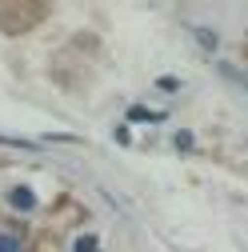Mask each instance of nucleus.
Wrapping results in <instances>:
<instances>
[{"instance_id": "f257e3e1", "label": "nucleus", "mask_w": 248, "mask_h": 252, "mask_svg": "<svg viewBox=\"0 0 248 252\" xmlns=\"http://www.w3.org/2000/svg\"><path fill=\"white\" fill-rule=\"evenodd\" d=\"M8 204L20 208V212H32V208H36V192H32V188H12V192H8Z\"/></svg>"}, {"instance_id": "f03ea898", "label": "nucleus", "mask_w": 248, "mask_h": 252, "mask_svg": "<svg viewBox=\"0 0 248 252\" xmlns=\"http://www.w3.org/2000/svg\"><path fill=\"white\" fill-rule=\"evenodd\" d=\"M0 252H20V236H12V232H0Z\"/></svg>"}, {"instance_id": "7ed1b4c3", "label": "nucleus", "mask_w": 248, "mask_h": 252, "mask_svg": "<svg viewBox=\"0 0 248 252\" xmlns=\"http://www.w3.org/2000/svg\"><path fill=\"white\" fill-rule=\"evenodd\" d=\"M192 36H200V48H216V32L208 28H192Z\"/></svg>"}, {"instance_id": "20e7f679", "label": "nucleus", "mask_w": 248, "mask_h": 252, "mask_svg": "<svg viewBox=\"0 0 248 252\" xmlns=\"http://www.w3.org/2000/svg\"><path fill=\"white\" fill-rule=\"evenodd\" d=\"M224 76H228V80H236V84L248 92V72H236V68H228V64H224Z\"/></svg>"}, {"instance_id": "39448f33", "label": "nucleus", "mask_w": 248, "mask_h": 252, "mask_svg": "<svg viewBox=\"0 0 248 252\" xmlns=\"http://www.w3.org/2000/svg\"><path fill=\"white\" fill-rule=\"evenodd\" d=\"M128 116H132V120H156V112H148V108H132Z\"/></svg>"}]
</instances>
